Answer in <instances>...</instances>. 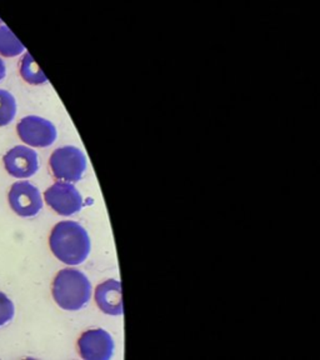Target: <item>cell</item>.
I'll return each mask as SVG.
<instances>
[{
  "mask_svg": "<svg viewBox=\"0 0 320 360\" xmlns=\"http://www.w3.org/2000/svg\"><path fill=\"white\" fill-rule=\"evenodd\" d=\"M51 253L64 264L75 266L84 263L91 252V240L84 226L64 220L53 228L49 236Z\"/></svg>",
  "mask_w": 320,
  "mask_h": 360,
  "instance_id": "cell-1",
  "label": "cell"
},
{
  "mask_svg": "<svg viewBox=\"0 0 320 360\" xmlns=\"http://www.w3.org/2000/svg\"><path fill=\"white\" fill-rule=\"evenodd\" d=\"M51 294L59 308L67 311H78L89 304L93 288L89 278L83 271L65 268L54 278Z\"/></svg>",
  "mask_w": 320,
  "mask_h": 360,
  "instance_id": "cell-2",
  "label": "cell"
},
{
  "mask_svg": "<svg viewBox=\"0 0 320 360\" xmlns=\"http://www.w3.org/2000/svg\"><path fill=\"white\" fill-rule=\"evenodd\" d=\"M49 167L56 179L78 183L84 176L88 160L78 146H65L53 152L49 159Z\"/></svg>",
  "mask_w": 320,
  "mask_h": 360,
  "instance_id": "cell-3",
  "label": "cell"
},
{
  "mask_svg": "<svg viewBox=\"0 0 320 360\" xmlns=\"http://www.w3.org/2000/svg\"><path fill=\"white\" fill-rule=\"evenodd\" d=\"M44 200L56 214L70 217L84 207V200L73 183L56 181L44 193Z\"/></svg>",
  "mask_w": 320,
  "mask_h": 360,
  "instance_id": "cell-4",
  "label": "cell"
},
{
  "mask_svg": "<svg viewBox=\"0 0 320 360\" xmlns=\"http://www.w3.org/2000/svg\"><path fill=\"white\" fill-rule=\"evenodd\" d=\"M18 136L27 146L33 148H48L56 143L58 130L48 119L38 115H28L18 123Z\"/></svg>",
  "mask_w": 320,
  "mask_h": 360,
  "instance_id": "cell-5",
  "label": "cell"
},
{
  "mask_svg": "<svg viewBox=\"0 0 320 360\" xmlns=\"http://www.w3.org/2000/svg\"><path fill=\"white\" fill-rule=\"evenodd\" d=\"M8 200L14 213L23 218H32L43 209L39 189L29 181H18L11 186Z\"/></svg>",
  "mask_w": 320,
  "mask_h": 360,
  "instance_id": "cell-6",
  "label": "cell"
},
{
  "mask_svg": "<svg viewBox=\"0 0 320 360\" xmlns=\"http://www.w3.org/2000/svg\"><path fill=\"white\" fill-rule=\"evenodd\" d=\"M80 356L85 360L112 359L115 350L113 337L104 329H90L83 333L78 339Z\"/></svg>",
  "mask_w": 320,
  "mask_h": 360,
  "instance_id": "cell-7",
  "label": "cell"
},
{
  "mask_svg": "<svg viewBox=\"0 0 320 360\" xmlns=\"http://www.w3.org/2000/svg\"><path fill=\"white\" fill-rule=\"evenodd\" d=\"M4 167L8 174L17 179H27L33 176L39 169L38 153L25 146L11 148L4 155Z\"/></svg>",
  "mask_w": 320,
  "mask_h": 360,
  "instance_id": "cell-8",
  "label": "cell"
},
{
  "mask_svg": "<svg viewBox=\"0 0 320 360\" xmlns=\"http://www.w3.org/2000/svg\"><path fill=\"white\" fill-rule=\"evenodd\" d=\"M96 303L104 314L119 316L123 314V292L122 283L109 279L96 289Z\"/></svg>",
  "mask_w": 320,
  "mask_h": 360,
  "instance_id": "cell-9",
  "label": "cell"
},
{
  "mask_svg": "<svg viewBox=\"0 0 320 360\" xmlns=\"http://www.w3.org/2000/svg\"><path fill=\"white\" fill-rule=\"evenodd\" d=\"M19 72L24 82H27L28 84L40 85L45 84L48 82L46 75L43 73L38 63L34 60L33 56L28 51H25L23 56Z\"/></svg>",
  "mask_w": 320,
  "mask_h": 360,
  "instance_id": "cell-10",
  "label": "cell"
},
{
  "mask_svg": "<svg viewBox=\"0 0 320 360\" xmlns=\"http://www.w3.org/2000/svg\"><path fill=\"white\" fill-rule=\"evenodd\" d=\"M25 46L18 39L11 29L6 25H0V56L6 58H15L25 53Z\"/></svg>",
  "mask_w": 320,
  "mask_h": 360,
  "instance_id": "cell-11",
  "label": "cell"
},
{
  "mask_svg": "<svg viewBox=\"0 0 320 360\" xmlns=\"http://www.w3.org/2000/svg\"><path fill=\"white\" fill-rule=\"evenodd\" d=\"M17 101L8 90L0 89V127H6L15 119Z\"/></svg>",
  "mask_w": 320,
  "mask_h": 360,
  "instance_id": "cell-12",
  "label": "cell"
},
{
  "mask_svg": "<svg viewBox=\"0 0 320 360\" xmlns=\"http://www.w3.org/2000/svg\"><path fill=\"white\" fill-rule=\"evenodd\" d=\"M15 308L8 295L0 292V326H4L14 318Z\"/></svg>",
  "mask_w": 320,
  "mask_h": 360,
  "instance_id": "cell-13",
  "label": "cell"
},
{
  "mask_svg": "<svg viewBox=\"0 0 320 360\" xmlns=\"http://www.w3.org/2000/svg\"><path fill=\"white\" fill-rule=\"evenodd\" d=\"M6 63L4 60L0 58V82L3 80V79L6 78Z\"/></svg>",
  "mask_w": 320,
  "mask_h": 360,
  "instance_id": "cell-14",
  "label": "cell"
}]
</instances>
